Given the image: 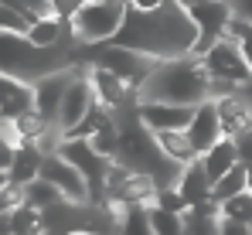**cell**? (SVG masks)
<instances>
[{
    "label": "cell",
    "mask_w": 252,
    "mask_h": 235,
    "mask_svg": "<svg viewBox=\"0 0 252 235\" xmlns=\"http://www.w3.org/2000/svg\"><path fill=\"white\" fill-rule=\"evenodd\" d=\"M188 136H191V143H194V150L198 154H205L211 150L221 136H225V130H221V119H218V106H215V99H205V102H198V109H194V119L188 123Z\"/></svg>",
    "instance_id": "14"
},
{
    "label": "cell",
    "mask_w": 252,
    "mask_h": 235,
    "mask_svg": "<svg viewBox=\"0 0 252 235\" xmlns=\"http://www.w3.org/2000/svg\"><path fill=\"white\" fill-rule=\"evenodd\" d=\"M177 188H181V195H184L188 204H201V201L211 198V177H208V170H205V164H201V157L191 160V164L181 170Z\"/></svg>",
    "instance_id": "21"
},
{
    "label": "cell",
    "mask_w": 252,
    "mask_h": 235,
    "mask_svg": "<svg viewBox=\"0 0 252 235\" xmlns=\"http://www.w3.org/2000/svg\"><path fill=\"white\" fill-rule=\"evenodd\" d=\"M58 154L82 170V177L89 181V191H92V204H102L106 201V174H109L113 160L102 157L89 140H79V136H62Z\"/></svg>",
    "instance_id": "7"
},
{
    "label": "cell",
    "mask_w": 252,
    "mask_h": 235,
    "mask_svg": "<svg viewBox=\"0 0 252 235\" xmlns=\"http://www.w3.org/2000/svg\"><path fill=\"white\" fill-rule=\"evenodd\" d=\"M154 133V130H150ZM154 140H157V147H160V154L170 157L174 164H181V167H188L191 160H198V150H194V143H191V136H188V130H157L154 133Z\"/></svg>",
    "instance_id": "19"
},
{
    "label": "cell",
    "mask_w": 252,
    "mask_h": 235,
    "mask_svg": "<svg viewBox=\"0 0 252 235\" xmlns=\"http://www.w3.org/2000/svg\"><path fill=\"white\" fill-rule=\"evenodd\" d=\"M225 38H232L239 48H242V55L249 58L252 65V21H246L242 14H235L232 21H228V28H225Z\"/></svg>",
    "instance_id": "28"
},
{
    "label": "cell",
    "mask_w": 252,
    "mask_h": 235,
    "mask_svg": "<svg viewBox=\"0 0 252 235\" xmlns=\"http://www.w3.org/2000/svg\"><path fill=\"white\" fill-rule=\"evenodd\" d=\"M62 198H65V195H62L51 181H44V177H34L31 184H24V201H28V204H34L38 211L51 208V204H58Z\"/></svg>",
    "instance_id": "26"
},
{
    "label": "cell",
    "mask_w": 252,
    "mask_h": 235,
    "mask_svg": "<svg viewBox=\"0 0 252 235\" xmlns=\"http://www.w3.org/2000/svg\"><path fill=\"white\" fill-rule=\"evenodd\" d=\"M113 44H123L133 51H143L154 62H170V58H184L194 55L198 44V24L191 21V14L184 10L181 0H167L154 10H140L126 3V21Z\"/></svg>",
    "instance_id": "1"
},
{
    "label": "cell",
    "mask_w": 252,
    "mask_h": 235,
    "mask_svg": "<svg viewBox=\"0 0 252 235\" xmlns=\"http://www.w3.org/2000/svg\"><path fill=\"white\" fill-rule=\"evenodd\" d=\"M31 17H24L17 7H10V3H0V31H10V34H28L31 31Z\"/></svg>",
    "instance_id": "30"
},
{
    "label": "cell",
    "mask_w": 252,
    "mask_h": 235,
    "mask_svg": "<svg viewBox=\"0 0 252 235\" xmlns=\"http://www.w3.org/2000/svg\"><path fill=\"white\" fill-rule=\"evenodd\" d=\"M221 225V204L208 198L201 204H188L184 211V235H218Z\"/></svg>",
    "instance_id": "18"
},
{
    "label": "cell",
    "mask_w": 252,
    "mask_h": 235,
    "mask_svg": "<svg viewBox=\"0 0 252 235\" xmlns=\"http://www.w3.org/2000/svg\"><path fill=\"white\" fill-rule=\"evenodd\" d=\"M198 58H201V65H205V72H208L211 82H225V85H232V89H242L252 78L249 58L242 55V48L232 38H218L208 51L198 55Z\"/></svg>",
    "instance_id": "6"
},
{
    "label": "cell",
    "mask_w": 252,
    "mask_h": 235,
    "mask_svg": "<svg viewBox=\"0 0 252 235\" xmlns=\"http://www.w3.org/2000/svg\"><path fill=\"white\" fill-rule=\"evenodd\" d=\"M246 170H249V188H252V164H246Z\"/></svg>",
    "instance_id": "39"
},
{
    "label": "cell",
    "mask_w": 252,
    "mask_h": 235,
    "mask_svg": "<svg viewBox=\"0 0 252 235\" xmlns=\"http://www.w3.org/2000/svg\"><path fill=\"white\" fill-rule=\"evenodd\" d=\"M41 177H44V181H51V184L68 198V201H92V191H89V181L82 177V170H79L75 164H68L58 150H51V154L44 157Z\"/></svg>",
    "instance_id": "9"
},
{
    "label": "cell",
    "mask_w": 252,
    "mask_h": 235,
    "mask_svg": "<svg viewBox=\"0 0 252 235\" xmlns=\"http://www.w3.org/2000/svg\"><path fill=\"white\" fill-rule=\"evenodd\" d=\"M154 204H160V208H167V211H188V201H184V195H181L177 184H164V188H157Z\"/></svg>",
    "instance_id": "31"
},
{
    "label": "cell",
    "mask_w": 252,
    "mask_h": 235,
    "mask_svg": "<svg viewBox=\"0 0 252 235\" xmlns=\"http://www.w3.org/2000/svg\"><path fill=\"white\" fill-rule=\"evenodd\" d=\"M92 48H95V51H92L89 65H102V68L116 72L136 96H140V89L147 85V78L154 75V68H157V62L147 58L143 51H133V48H123V44H113V41L92 44Z\"/></svg>",
    "instance_id": "5"
},
{
    "label": "cell",
    "mask_w": 252,
    "mask_h": 235,
    "mask_svg": "<svg viewBox=\"0 0 252 235\" xmlns=\"http://www.w3.org/2000/svg\"><path fill=\"white\" fill-rule=\"evenodd\" d=\"M106 3H126V0H106Z\"/></svg>",
    "instance_id": "41"
},
{
    "label": "cell",
    "mask_w": 252,
    "mask_h": 235,
    "mask_svg": "<svg viewBox=\"0 0 252 235\" xmlns=\"http://www.w3.org/2000/svg\"><path fill=\"white\" fill-rule=\"evenodd\" d=\"M120 235H157L150 204H126L120 208Z\"/></svg>",
    "instance_id": "22"
},
{
    "label": "cell",
    "mask_w": 252,
    "mask_h": 235,
    "mask_svg": "<svg viewBox=\"0 0 252 235\" xmlns=\"http://www.w3.org/2000/svg\"><path fill=\"white\" fill-rule=\"evenodd\" d=\"M181 3L191 14V21L198 24L194 55H205L218 38H225V28L235 17V7H232V0H181Z\"/></svg>",
    "instance_id": "8"
},
{
    "label": "cell",
    "mask_w": 252,
    "mask_h": 235,
    "mask_svg": "<svg viewBox=\"0 0 252 235\" xmlns=\"http://www.w3.org/2000/svg\"><path fill=\"white\" fill-rule=\"evenodd\" d=\"M242 92H246V99H249V102H252V78H249V82H246V85H242Z\"/></svg>",
    "instance_id": "38"
},
{
    "label": "cell",
    "mask_w": 252,
    "mask_h": 235,
    "mask_svg": "<svg viewBox=\"0 0 252 235\" xmlns=\"http://www.w3.org/2000/svg\"><path fill=\"white\" fill-rule=\"evenodd\" d=\"M215 106H218V119H221L225 136H232V140H235V136H242V133L252 126V102L246 99V92H242V89L218 96V99H215Z\"/></svg>",
    "instance_id": "15"
},
{
    "label": "cell",
    "mask_w": 252,
    "mask_h": 235,
    "mask_svg": "<svg viewBox=\"0 0 252 235\" xmlns=\"http://www.w3.org/2000/svg\"><path fill=\"white\" fill-rule=\"evenodd\" d=\"M221 215L252 225V188L242 191V195H235V198H225V201H221Z\"/></svg>",
    "instance_id": "29"
},
{
    "label": "cell",
    "mask_w": 252,
    "mask_h": 235,
    "mask_svg": "<svg viewBox=\"0 0 252 235\" xmlns=\"http://www.w3.org/2000/svg\"><path fill=\"white\" fill-rule=\"evenodd\" d=\"M129 7H140V10H154V7H160V3H167V0H126Z\"/></svg>",
    "instance_id": "37"
},
{
    "label": "cell",
    "mask_w": 252,
    "mask_h": 235,
    "mask_svg": "<svg viewBox=\"0 0 252 235\" xmlns=\"http://www.w3.org/2000/svg\"><path fill=\"white\" fill-rule=\"evenodd\" d=\"M150 218H154L157 235H184V211H167V208L150 201Z\"/></svg>",
    "instance_id": "27"
},
{
    "label": "cell",
    "mask_w": 252,
    "mask_h": 235,
    "mask_svg": "<svg viewBox=\"0 0 252 235\" xmlns=\"http://www.w3.org/2000/svg\"><path fill=\"white\" fill-rule=\"evenodd\" d=\"M95 102V89H92V78H89V68H79V75L68 82L65 89V99H62V113H58V130L68 133L79 119L92 109Z\"/></svg>",
    "instance_id": "11"
},
{
    "label": "cell",
    "mask_w": 252,
    "mask_h": 235,
    "mask_svg": "<svg viewBox=\"0 0 252 235\" xmlns=\"http://www.w3.org/2000/svg\"><path fill=\"white\" fill-rule=\"evenodd\" d=\"M89 78H92L95 99H99L106 109H113V113L126 109V106L133 102V96H136L116 72H109V68H102V65H89Z\"/></svg>",
    "instance_id": "13"
},
{
    "label": "cell",
    "mask_w": 252,
    "mask_h": 235,
    "mask_svg": "<svg viewBox=\"0 0 252 235\" xmlns=\"http://www.w3.org/2000/svg\"><path fill=\"white\" fill-rule=\"evenodd\" d=\"M48 3H51V14H55V17L72 21V17L79 14V7H82L85 0H48Z\"/></svg>",
    "instance_id": "33"
},
{
    "label": "cell",
    "mask_w": 252,
    "mask_h": 235,
    "mask_svg": "<svg viewBox=\"0 0 252 235\" xmlns=\"http://www.w3.org/2000/svg\"><path fill=\"white\" fill-rule=\"evenodd\" d=\"M44 150L41 143H17V150H14V160H10V167H7V181L10 184H31L34 177H41V167H44Z\"/></svg>",
    "instance_id": "17"
},
{
    "label": "cell",
    "mask_w": 252,
    "mask_h": 235,
    "mask_svg": "<svg viewBox=\"0 0 252 235\" xmlns=\"http://www.w3.org/2000/svg\"><path fill=\"white\" fill-rule=\"evenodd\" d=\"M201 164H205L211 184H215V181H218V177H225L235 164H242V157H239V143H235L232 136H221L211 150H205V154H201Z\"/></svg>",
    "instance_id": "20"
},
{
    "label": "cell",
    "mask_w": 252,
    "mask_h": 235,
    "mask_svg": "<svg viewBox=\"0 0 252 235\" xmlns=\"http://www.w3.org/2000/svg\"><path fill=\"white\" fill-rule=\"evenodd\" d=\"M235 143H239V157H242V164H252V126L242 133V136H235Z\"/></svg>",
    "instance_id": "35"
},
{
    "label": "cell",
    "mask_w": 252,
    "mask_h": 235,
    "mask_svg": "<svg viewBox=\"0 0 252 235\" xmlns=\"http://www.w3.org/2000/svg\"><path fill=\"white\" fill-rule=\"evenodd\" d=\"M109 119H113V109H106V106H102V102L95 99V102H92V109H89V113H85V116L79 119V123H75V126H72L68 133H62V136H79V140H92V136H95V133L102 130V123H109Z\"/></svg>",
    "instance_id": "24"
},
{
    "label": "cell",
    "mask_w": 252,
    "mask_h": 235,
    "mask_svg": "<svg viewBox=\"0 0 252 235\" xmlns=\"http://www.w3.org/2000/svg\"><path fill=\"white\" fill-rule=\"evenodd\" d=\"M72 235H99V232H72Z\"/></svg>",
    "instance_id": "40"
},
{
    "label": "cell",
    "mask_w": 252,
    "mask_h": 235,
    "mask_svg": "<svg viewBox=\"0 0 252 235\" xmlns=\"http://www.w3.org/2000/svg\"><path fill=\"white\" fill-rule=\"evenodd\" d=\"M126 21V3H106V0H85L79 14L72 17V31L79 44H106L120 34Z\"/></svg>",
    "instance_id": "4"
},
{
    "label": "cell",
    "mask_w": 252,
    "mask_h": 235,
    "mask_svg": "<svg viewBox=\"0 0 252 235\" xmlns=\"http://www.w3.org/2000/svg\"><path fill=\"white\" fill-rule=\"evenodd\" d=\"M28 109H34V82L0 72V119H17Z\"/></svg>",
    "instance_id": "16"
},
{
    "label": "cell",
    "mask_w": 252,
    "mask_h": 235,
    "mask_svg": "<svg viewBox=\"0 0 252 235\" xmlns=\"http://www.w3.org/2000/svg\"><path fill=\"white\" fill-rule=\"evenodd\" d=\"M10 222H14V235H44L48 225H44V211H38L34 204H21L17 211H10Z\"/></svg>",
    "instance_id": "25"
},
{
    "label": "cell",
    "mask_w": 252,
    "mask_h": 235,
    "mask_svg": "<svg viewBox=\"0 0 252 235\" xmlns=\"http://www.w3.org/2000/svg\"><path fill=\"white\" fill-rule=\"evenodd\" d=\"M218 235H252V225H246V222H235V218H225V215H221Z\"/></svg>",
    "instance_id": "34"
},
{
    "label": "cell",
    "mask_w": 252,
    "mask_h": 235,
    "mask_svg": "<svg viewBox=\"0 0 252 235\" xmlns=\"http://www.w3.org/2000/svg\"><path fill=\"white\" fill-rule=\"evenodd\" d=\"M136 99H154V102H181V106H198L211 99V78L198 55L157 62L154 75L140 89Z\"/></svg>",
    "instance_id": "2"
},
{
    "label": "cell",
    "mask_w": 252,
    "mask_h": 235,
    "mask_svg": "<svg viewBox=\"0 0 252 235\" xmlns=\"http://www.w3.org/2000/svg\"><path fill=\"white\" fill-rule=\"evenodd\" d=\"M140 119L147 130H188V123L194 119L198 106H181V102H154V99H140L136 102Z\"/></svg>",
    "instance_id": "12"
},
{
    "label": "cell",
    "mask_w": 252,
    "mask_h": 235,
    "mask_svg": "<svg viewBox=\"0 0 252 235\" xmlns=\"http://www.w3.org/2000/svg\"><path fill=\"white\" fill-rule=\"evenodd\" d=\"M75 75H79V65L62 68V72H51V75H44V78L34 82V109H38L48 123H55V126H58V113H62L65 89H68V82Z\"/></svg>",
    "instance_id": "10"
},
{
    "label": "cell",
    "mask_w": 252,
    "mask_h": 235,
    "mask_svg": "<svg viewBox=\"0 0 252 235\" xmlns=\"http://www.w3.org/2000/svg\"><path fill=\"white\" fill-rule=\"evenodd\" d=\"M232 7H235V14H242L246 21H252V0H232Z\"/></svg>",
    "instance_id": "36"
},
{
    "label": "cell",
    "mask_w": 252,
    "mask_h": 235,
    "mask_svg": "<svg viewBox=\"0 0 252 235\" xmlns=\"http://www.w3.org/2000/svg\"><path fill=\"white\" fill-rule=\"evenodd\" d=\"M242 191H249V170H246V164H235L225 177H218L215 184H211V198L221 204L225 198H235L242 195Z\"/></svg>",
    "instance_id": "23"
},
{
    "label": "cell",
    "mask_w": 252,
    "mask_h": 235,
    "mask_svg": "<svg viewBox=\"0 0 252 235\" xmlns=\"http://www.w3.org/2000/svg\"><path fill=\"white\" fill-rule=\"evenodd\" d=\"M79 58L75 44H58V48H38L28 34H10L0 31V72L17 75L24 82H38V78L72 68Z\"/></svg>",
    "instance_id": "3"
},
{
    "label": "cell",
    "mask_w": 252,
    "mask_h": 235,
    "mask_svg": "<svg viewBox=\"0 0 252 235\" xmlns=\"http://www.w3.org/2000/svg\"><path fill=\"white\" fill-rule=\"evenodd\" d=\"M21 204H24V188L7 181V184L0 188V215H10V211H17Z\"/></svg>",
    "instance_id": "32"
}]
</instances>
